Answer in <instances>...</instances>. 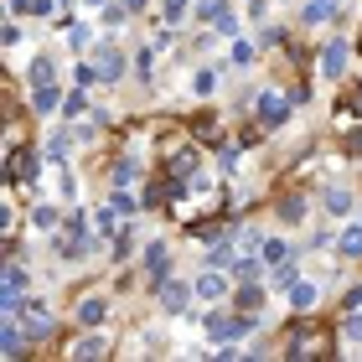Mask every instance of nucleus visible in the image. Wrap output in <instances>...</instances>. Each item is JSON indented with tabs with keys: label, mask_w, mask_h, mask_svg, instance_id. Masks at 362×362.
<instances>
[{
	"label": "nucleus",
	"mask_w": 362,
	"mask_h": 362,
	"mask_svg": "<svg viewBox=\"0 0 362 362\" xmlns=\"http://www.w3.org/2000/svg\"><path fill=\"white\" fill-rule=\"evenodd\" d=\"M326 352H332V337H326V326H316V321H295V326H290L285 357L310 362V357H326Z\"/></svg>",
	"instance_id": "f257e3e1"
},
{
	"label": "nucleus",
	"mask_w": 362,
	"mask_h": 362,
	"mask_svg": "<svg viewBox=\"0 0 362 362\" xmlns=\"http://www.w3.org/2000/svg\"><path fill=\"white\" fill-rule=\"evenodd\" d=\"M202 332L212 337V341H243V337H254L259 332V321H254V310H243L238 321H223V316H207L202 321Z\"/></svg>",
	"instance_id": "f03ea898"
},
{
	"label": "nucleus",
	"mask_w": 362,
	"mask_h": 362,
	"mask_svg": "<svg viewBox=\"0 0 362 362\" xmlns=\"http://www.w3.org/2000/svg\"><path fill=\"white\" fill-rule=\"evenodd\" d=\"M254 114H259V124H264V129H279L290 119V98L279 88H264V93H259V104H254Z\"/></svg>",
	"instance_id": "7ed1b4c3"
},
{
	"label": "nucleus",
	"mask_w": 362,
	"mask_h": 362,
	"mask_svg": "<svg viewBox=\"0 0 362 362\" xmlns=\"http://www.w3.org/2000/svg\"><path fill=\"white\" fill-rule=\"evenodd\" d=\"M192 290H197V285H181V279H160V285H156V295H160V310L181 316V310L192 305Z\"/></svg>",
	"instance_id": "20e7f679"
},
{
	"label": "nucleus",
	"mask_w": 362,
	"mask_h": 362,
	"mask_svg": "<svg viewBox=\"0 0 362 362\" xmlns=\"http://www.w3.org/2000/svg\"><path fill=\"white\" fill-rule=\"evenodd\" d=\"M6 176H11V181H37V151H21V145H11Z\"/></svg>",
	"instance_id": "39448f33"
},
{
	"label": "nucleus",
	"mask_w": 362,
	"mask_h": 362,
	"mask_svg": "<svg viewBox=\"0 0 362 362\" xmlns=\"http://www.w3.org/2000/svg\"><path fill=\"white\" fill-rule=\"evenodd\" d=\"M124 68H129V62H124V52H119L114 42H104V47H98V78H104V83H119V78H124Z\"/></svg>",
	"instance_id": "423d86ee"
},
{
	"label": "nucleus",
	"mask_w": 362,
	"mask_h": 362,
	"mask_svg": "<svg viewBox=\"0 0 362 362\" xmlns=\"http://www.w3.org/2000/svg\"><path fill=\"white\" fill-rule=\"evenodd\" d=\"M26 341H31V337H26V326L16 321V316H6V326H0V347H6V357H21V352H26Z\"/></svg>",
	"instance_id": "0eeeda50"
},
{
	"label": "nucleus",
	"mask_w": 362,
	"mask_h": 362,
	"mask_svg": "<svg viewBox=\"0 0 362 362\" xmlns=\"http://www.w3.org/2000/svg\"><path fill=\"white\" fill-rule=\"evenodd\" d=\"M321 73H326V78H341V73H347V42H326V47H321Z\"/></svg>",
	"instance_id": "6e6552de"
},
{
	"label": "nucleus",
	"mask_w": 362,
	"mask_h": 362,
	"mask_svg": "<svg viewBox=\"0 0 362 362\" xmlns=\"http://www.w3.org/2000/svg\"><path fill=\"white\" fill-rule=\"evenodd\" d=\"M104 316H109V300H104V295L78 300V326H104Z\"/></svg>",
	"instance_id": "1a4fd4ad"
},
{
	"label": "nucleus",
	"mask_w": 362,
	"mask_h": 362,
	"mask_svg": "<svg viewBox=\"0 0 362 362\" xmlns=\"http://www.w3.org/2000/svg\"><path fill=\"white\" fill-rule=\"evenodd\" d=\"M145 269L156 274V285H160V279L171 274V254H166V243H160V238L151 243V249H145Z\"/></svg>",
	"instance_id": "9d476101"
},
{
	"label": "nucleus",
	"mask_w": 362,
	"mask_h": 362,
	"mask_svg": "<svg viewBox=\"0 0 362 362\" xmlns=\"http://www.w3.org/2000/svg\"><path fill=\"white\" fill-rule=\"evenodd\" d=\"M197 295H202V300H223V295H228V279H223L218 264H212L202 279H197Z\"/></svg>",
	"instance_id": "9b49d317"
},
{
	"label": "nucleus",
	"mask_w": 362,
	"mask_h": 362,
	"mask_svg": "<svg viewBox=\"0 0 362 362\" xmlns=\"http://www.w3.org/2000/svg\"><path fill=\"white\" fill-rule=\"evenodd\" d=\"M62 352H68V357H104V352H109V341H104V337H73Z\"/></svg>",
	"instance_id": "f8f14e48"
},
{
	"label": "nucleus",
	"mask_w": 362,
	"mask_h": 362,
	"mask_svg": "<svg viewBox=\"0 0 362 362\" xmlns=\"http://www.w3.org/2000/svg\"><path fill=\"white\" fill-rule=\"evenodd\" d=\"M274 212H279V223H300V218H305V197H300V192L279 197V202H274Z\"/></svg>",
	"instance_id": "ddd939ff"
},
{
	"label": "nucleus",
	"mask_w": 362,
	"mask_h": 362,
	"mask_svg": "<svg viewBox=\"0 0 362 362\" xmlns=\"http://www.w3.org/2000/svg\"><path fill=\"white\" fill-rule=\"evenodd\" d=\"M62 104V93L52 88V83H37V88H31V109H37V114H52Z\"/></svg>",
	"instance_id": "4468645a"
},
{
	"label": "nucleus",
	"mask_w": 362,
	"mask_h": 362,
	"mask_svg": "<svg viewBox=\"0 0 362 362\" xmlns=\"http://www.w3.org/2000/svg\"><path fill=\"white\" fill-rule=\"evenodd\" d=\"M26 285H31V274L21 269V259H11V264H6V290H0V295H26Z\"/></svg>",
	"instance_id": "2eb2a0df"
},
{
	"label": "nucleus",
	"mask_w": 362,
	"mask_h": 362,
	"mask_svg": "<svg viewBox=\"0 0 362 362\" xmlns=\"http://www.w3.org/2000/svg\"><path fill=\"white\" fill-rule=\"evenodd\" d=\"M321 202H326V212H332V218H347V212H352V192H347V187H332Z\"/></svg>",
	"instance_id": "dca6fc26"
},
{
	"label": "nucleus",
	"mask_w": 362,
	"mask_h": 362,
	"mask_svg": "<svg viewBox=\"0 0 362 362\" xmlns=\"http://www.w3.org/2000/svg\"><path fill=\"white\" fill-rule=\"evenodd\" d=\"M316 290H321V285H310V279H295V285H290V305H295V310H310V305H316Z\"/></svg>",
	"instance_id": "f3484780"
},
{
	"label": "nucleus",
	"mask_w": 362,
	"mask_h": 362,
	"mask_svg": "<svg viewBox=\"0 0 362 362\" xmlns=\"http://www.w3.org/2000/svg\"><path fill=\"white\" fill-rule=\"evenodd\" d=\"M337 249H341V259H362V223L341 233V243H337Z\"/></svg>",
	"instance_id": "a211bd4d"
},
{
	"label": "nucleus",
	"mask_w": 362,
	"mask_h": 362,
	"mask_svg": "<svg viewBox=\"0 0 362 362\" xmlns=\"http://www.w3.org/2000/svg\"><path fill=\"white\" fill-rule=\"evenodd\" d=\"M332 16H337V0H310V6H305V21H310V26L332 21Z\"/></svg>",
	"instance_id": "6ab92c4d"
},
{
	"label": "nucleus",
	"mask_w": 362,
	"mask_h": 362,
	"mask_svg": "<svg viewBox=\"0 0 362 362\" xmlns=\"http://www.w3.org/2000/svg\"><path fill=\"white\" fill-rule=\"evenodd\" d=\"M129 181H135V160H114L109 166V187L119 192V187H129Z\"/></svg>",
	"instance_id": "aec40b11"
},
{
	"label": "nucleus",
	"mask_w": 362,
	"mask_h": 362,
	"mask_svg": "<svg viewBox=\"0 0 362 362\" xmlns=\"http://www.w3.org/2000/svg\"><path fill=\"white\" fill-rule=\"evenodd\" d=\"M68 151H73V135H68V129H57V135L47 140V156H52L57 166H62V160H68Z\"/></svg>",
	"instance_id": "412c9836"
},
{
	"label": "nucleus",
	"mask_w": 362,
	"mask_h": 362,
	"mask_svg": "<svg viewBox=\"0 0 362 362\" xmlns=\"http://www.w3.org/2000/svg\"><path fill=\"white\" fill-rule=\"evenodd\" d=\"M26 78H31V88H37V83H52V57H31Z\"/></svg>",
	"instance_id": "4be33fe9"
},
{
	"label": "nucleus",
	"mask_w": 362,
	"mask_h": 362,
	"mask_svg": "<svg viewBox=\"0 0 362 362\" xmlns=\"http://www.w3.org/2000/svg\"><path fill=\"white\" fill-rule=\"evenodd\" d=\"M228 16V0H202V11H197V21H207V26H218Z\"/></svg>",
	"instance_id": "5701e85b"
},
{
	"label": "nucleus",
	"mask_w": 362,
	"mask_h": 362,
	"mask_svg": "<svg viewBox=\"0 0 362 362\" xmlns=\"http://www.w3.org/2000/svg\"><path fill=\"white\" fill-rule=\"evenodd\" d=\"M73 83H78V88H93V83H104V78H98V62H78V68H73Z\"/></svg>",
	"instance_id": "b1692460"
},
{
	"label": "nucleus",
	"mask_w": 362,
	"mask_h": 362,
	"mask_svg": "<svg viewBox=\"0 0 362 362\" xmlns=\"http://www.w3.org/2000/svg\"><path fill=\"white\" fill-rule=\"evenodd\" d=\"M259 259H264V264H285V259H290V249H285V238H269L264 249H259Z\"/></svg>",
	"instance_id": "393cba45"
},
{
	"label": "nucleus",
	"mask_w": 362,
	"mask_h": 362,
	"mask_svg": "<svg viewBox=\"0 0 362 362\" xmlns=\"http://www.w3.org/2000/svg\"><path fill=\"white\" fill-rule=\"evenodd\" d=\"M16 16H52V0H16Z\"/></svg>",
	"instance_id": "a878e982"
},
{
	"label": "nucleus",
	"mask_w": 362,
	"mask_h": 362,
	"mask_svg": "<svg viewBox=\"0 0 362 362\" xmlns=\"http://www.w3.org/2000/svg\"><path fill=\"white\" fill-rule=\"evenodd\" d=\"M259 305H264V290H259V285H243V290H238V310H259Z\"/></svg>",
	"instance_id": "bb28decb"
},
{
	"label": "nucleus",
	"mask_w": 362,
	"mask_h": 362,
	"mask_svg": "<svg viewBox=\"0 0 362 362\" xmlns=\"http://www.w3.org/2000/svg\"><path fill=\"white\" fill-rule=\"evenodd\" d=\"M295 279H300V269H295V259H285V264H274V285H279V290H290Z\"/></svg>",
	"instance_id": "cd10ccee"
},
{
	"label": "nucleus",
	"mask_w": 362,
	"mask_h": 362,
	"mask_svg": "<svg viewBox=\"0 0 362 362\" xmlns=\"http://www.w3.org/2000/svg\"><path fill=\"white\" fill-rule=\"evenodd\" d=\"M109 202H114V212H119V218H129V212H140V202H135V197H129L124 187H119V192H114V197H109Z\"/></svg>",
	"instance_id": "c85d7f7f"
},
{
	"label": "nucleus",
	"mask_w": 362,
	"mask_h": 362,
	"mask_svg": "<svg viewBox=\"0 0 362 362\" xmlns=\"http://www.w3.org/2000/svg\"><path fill=\"white\" fill-rule=\"evenodd\" d=\"M31 223H37V228H57V207L37 202V207H31Z\"/></svg>",
	"instance_id": "c756f323"
},
{
	"label": "nucleus",
	"mask_w": 362,
	"mask_h": 362,
	"mask_svg": "<svg viewBox=\"0 0 362 362\" xmlns=\"http://www.w3.org/2000/svg\"><path fill=\"white\" fill-rule=\"evenodd\" d=\"M83 109H88V104H83V88H73L68 98H62V114H68V119H78Z\"/></svg>",
	"instance_id": "7c9ffc66"
},
{
	"label": "nucleus",
	"mask_w": 362,
	"mask_h": 362,
	"mask_svg": "<svg viewBox=\"0 0 362 362\" xmlns=\"http://www.w3.org/2000/svg\"><path fill=\"white\" fill-rule=\"evenodd\" d=\"M192 88H197V93H202V98H207L212 88H218V73H212V68H202V73H197V78H192Z\"/></svg>",
	"instance_id": "2f4dec72"
},
{
	"label": "nucleus",
	"mask_w": 362,
	"mask_h": 362,
	"mask_svg": "<svg viewBox=\"0 0 362 362\" xmlns=\"http://www.w3.org/2000/svg\"><path fill=\"white\" fill-rule=\"evenodd\" d=\"M352 114H362V88H357V93L347 98V104H341V109H337V119H341V124H347V119H352Z\"/></svg>",
	"instance_id": "473e14b6"
},
{
	"label": "nucleus",
	"mask_w": 362,
	"mask_h": 362,
	"mask_svg": "<svg viewBox=\"0 0 362 362\" xmlns=\"http://www.w3.org/2000/svg\"><path fill=\"white\" fill-rule=\"evenodd\" d=\"M341 337H347V341H362V316H357V310L341 321Z\"/></svg>",
	"instance_id": "72a5a7b5"
},
{
	"label": "nucleus",
	"mask_w": 362,
	"mask_h": 362,
	"mask_svg": "<svg viewBox=\"0 0 362 362\" xmlns=\"http://www.w3.org/2000/svg\"><path fill=\"white\" fill-rule=\"evenodd\" d=\"M68 42H73V52H78V47H88V42H93V31H88V26H73V31H68Z\"/></svg>",
	"instance_id": "f704fd0d"
},
{
	"label": "nucleus",
	"mask_w": 362,
	"mask_h": 362,
	"mask_svg": "<svg viewBox=\"0 0 362 362\" xmlns=\"http://www.w3.org/2000/svg\"><path fill=\"white\" fill-rule=\"evenodd\" d=\"M207 264H218V269L228 264V243H223V238H218V243H212V254H207Z\"/></svg>",
	"instance_id": "c9c22d12"
},
{
	"label": "nucleus",
	"mask_w": 362,
	"mask_h": 362,
	"mask_svg": "<svg viewBox=\"0 0 362 362\" xmlns=\"http://www.w3.org/2000/svg\"><path fill=\"white\" fill-rule=\"evenodd\" d=\"M187 16V0H166V21H181Z\"/></svg>",
	"instance_id": "e433bc0d"
},
{
	"label": "nucleus",
	"mask_w": 362,
	"mask_h": 362,
	"mask_svg": "<svg viewBox=\"0 0 362 362\" xmlns=\"http://www.w3.org/2000/svg\"><path fill=\"white\" fill-rule=\"evenodd\" d=\"M0 42H6V47H16V42H21V26H16V21H6V31H0Z\"/></svg>",
	"instance_id": "4c0bfd02"
},
{
	"label": "nucleus",
	"mask_w": 362,
	"mask_h": 362,
	"mask_svg": "<svg viewBox=\"0 0 362 362\" xmlns=\"http://www.w3.org/2000/svg\"><path fill=\"white\" fill-rule=\"evenodd\" d=\"M233 62H238V68H243V62H254V47H249V42H238V47H233Z\"/></svg>",
	"instance_id": "58836bf2"
},
{
	"label": "nucleus",
	"mask_w": 362,
	"mask_h": 362,
	"mask_svg": "<svg viewBox=\"0 0 362 362\" xmlns=\"http://www.w3.org/2000/svg\"><path fill=\"white\" fill-rule=\"evenodd\" d=\"M341 305H347V310H362V285H352V290H347V300H341Z\"/></svg>",
	"instance_id": "ea45409f"
},
{
	"label": "nucleus",
	"mask_w": 362,
	"mask_h": 362,
	"mask_svg": "<svg viewBox=\"0 0 362 362\" xmlns=\"http://www.w3.org/2000/svg\"><path fill=\"white\" fill-rule=\"evenodd\" d=\"M347 156H362V129H352V135H347Z\"/></svg>",
	"instance_id": "a19ab883"
},
{
	"label": "nucleus",
	"mask_w": 362,
	"mask_h": 362,
	"mask_svg": "<svg viewBox=\"0 0 362 362\" xmlns=\"http://www.w3.org/2000/svg\"><path fill=\"white\" fill-rule=\"evenodd\" d=\"M124 6H129V11H140V6H145V0H124Z\"/></svg>",
	"instance_id": "79ce46f5"
},
{
	"label": "nucleus",
	"mask_w": 362,
	"mask_h": 362,
	"mask_svg": "<svg viewBox=\"0 0 362 362\" xmlns=\"http://www.w3.org/2000/svg\"><path fill=\"white\" fill-rule=\"evenodd\" d=\"M78 6H104V0H78Z\"/></svg>",
	"instance_id": "37998d69"
},
{
	"label": "nucleus",
	"mask_w": 362,
	"mask_h": 362,
	"mask_svg": "<svg viewBox=\"0 0 362 362\" xmlns=\"http://www.w3.org/2000/svg\"><path fill=\"white\" fill-rule=\"evenodd\" d=\"M357 52H362V31H357Z\"/></svg>",
	"instance_id": "c03bdc74"
}]
</instances>
